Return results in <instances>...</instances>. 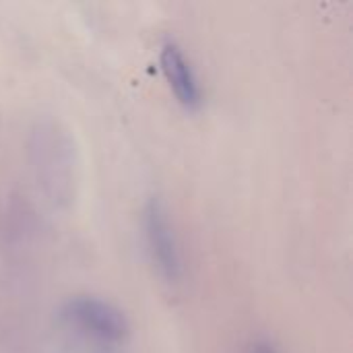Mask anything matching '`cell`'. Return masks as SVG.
Segmentation results:
<instances>
[{
    "instance_id": "obj_3",
    "label": "cell",
    "mask_w": 353,
    "mask_h": 353,
    "mask_svg": "<svg viewBox=\"0 0 353 353\" xmlns=\"http://www.w3.org/2000/svg\"><path fill=\"white\" fill-rule=\"evenodd\" d=\"M62 316L101 341L114 343L128 335V321L124 312L93 296H77L68 300L62 308Z\"/></svg>"
},
{
    "instance_id": "obj_2",
    "label": "cell",
    "mask_w": 353,
    "mask_h": 353,
    "mask_svg": "<svg viewBox=\"0 0 353 353\" xmlns=\"http://www.w3.org/2000/svg\"><path fill=\"white\" fill-rule=\"evenodd\" d=\"M143 228L155 269L168 283H178L182 277V254L168 209L159 196H151L147 201L143 211Z\"/></svg>"
},
{
    "instance_id": "obj_5",
    "label": "cell",
    "mask_w": 353,
    "mask_h": 353,
    "mask_svg": "<svg viewBox=\"0 0 353 353\" xmlns=\"http://www.w3.org/2000/svg\"><path fill=\"white\" fill-rule=\"evenodd\" d=\"M248 353H281V352H279L271 341H267V339H256L254 343H250Z\"/></svg>"
},
{
    "instance_id": "obj_4",
    "label": "cell",
    "mask_w": 353,
    "mask_h": 353,
    "mask_svg": "<svg viewBox=\"0 0 353 353\" xmlns=\"http://www.w3.org/2000/svg\"><path fill=\"white\" fill-rule=\"evenodd\" d=\"M159 64L163 70V77L174 91L176 99L186 110H199L203 103V91L199 85V79L190 66V60L184 56L182 48L174 41H168L161 46L159 52Z\"/></svg>"
},
{
    "instance_id": "obj_1",
    "label": "cell",
    "mask_w": 353,
    "mask_h": 353,
    "mask_svg": "<svg viewBox=\"0 0 353 353\" xmlns=\"http://www.w3.org/2000/svg\"><path fill=\"white\" fill-rule=\"evenodd\" d=\"M72 149L68 134L54 124H39L33 130L31 155L35 176L56 207H66L74 196Z\"/></svg>"
}]
</instances>
